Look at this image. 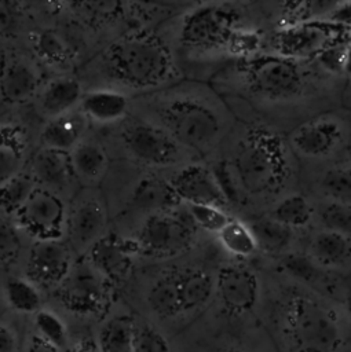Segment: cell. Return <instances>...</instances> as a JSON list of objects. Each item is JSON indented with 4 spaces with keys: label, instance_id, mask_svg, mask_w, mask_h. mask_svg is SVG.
Returning <instances> with one entry per match:
<instances>
[{
    "label": "cell",
    "instance_id": "obj_1",
    "mask_svg": "<svg viewBox=\"0 0 351 352\" xmlns=\"http://www.w3.org/2000/svg\"><path fill=\"white\" fill-rule=\"evenodd\" d=\"M237 118H255L289 132L304 120L343 107L347 80L323 72L314 59L297 60L263 48L234 59L208 81Z\"/></svg>",
    "mask_w": 351,
    "mask_h": 352
},
{
    "label": "cell",
    "instance_id": "obj_2",
    "mask_svg": "<svg viewBox=\"0 0 351 352\" xmlns=\"http://www.w3.org/2000/svg\"><path fill=\"white\" fill-rule=\"evenodd\" d=\"M228 206L266 204L299 191L300 166L285 132L255 118L235 125L209 160Z\"/></svg>",
    "mask_w": 351,
    "mask_h": 352
},
{
    "label": "cell",
    "instance_id": "obj_3",
    "mask_svg": "<svg viewBox=\"0 0 351 352\" xmlns=\"http://www.w3.org/2000/svg\"><path fill=\"white\" fill-rule=\"evenodd\" d=\"M132 113L162 129L201 160H209L237 122L224 98L202 80L183 78L132 98Z\"/></svg>",
    "mask_w": 351,
    "mask_h": 352
},
{
    "label": "cell",
    "instance_id": "obj_4",
    "mask_svg": "<svg viewBox=\"0 0 351 352\" xmlns=\"http://www.w3.org/2000/svg\"><path fill=\"white\" fill-rule=\"evenodd\" d=\"M251 7L235 0H204L183 7L157 28L171 47L184 78L209 81L231 62L234 34L252 21Z\"/></svg>",
    "mask_w": 351,
    "mask_h": 352
},
{
    "label": "cell",
    "instance_id": "obj_5",
    "mask_svg": "<svg viewBox=\"0 0 351 352\" xmlns=\"http://www.w3.org/2000/svg\"><path fill=\"white\" fill-rule=\"evenodd\" d=\"M110 85L131 98L156 92L184 78L175 55L157 29H135L111 41L100 54Z\"/></svg>",
    "mask_w": 351,
    "mask_h": 352
},
{
    "label": "cell",
    "instance_id": "obj_6",
    "mask_svg": "<svg viewBox=\"0 0 351 352\" xmlns=\"http://www.w3.org/2000/svg\"><path fill=\"white\" fill-rule=\"evenodd\" d=\"M300 176L341 161L351 144V110L337 107L315 114L285 133Z\"/></svg>",
    "mask_w": 351,
    "mask_h": 352
},
{
    "label": "cell",
    "instance_id": "obj_7",
    "mask_svg": "<svg viewBox=\"0 0 351 352\" xmlns=\"http://www.w3.org/2000/svg\"><path fill=\"white\" fill-rule=\"evenodd\" d=\"M117 126L116 136L123 154L121 160L135 165L168 172L190 161L201 160L178 143L165 129L132 111Z\"/></svg>",
    "mask_w": 351,
    "mask_h": 352
},
{
    "label": "cell",
    "instance_id": "obj_8",
    "mask_svg": "<svg viewBox=\"0 0 351 352\" xmlns=\"http://www.w3.org/2000/svg\"><path fill=\"white\" fill-rule=\"evenodd\" d=\"M285 333L296 352H337L344 342L336 314L307 294H293L288 300Z\"/></svg>",
    "mask_w": 351,
    "mask_h": 352
},
{
    "label": "cell",
    "instance_id": "obj_9",
    "mask_svg": "<svg viewBox=\"0 0 351 352\" xmlns=\"http://www.w3.org/2000/svg\"><path fill=\"white\" fill-rule=\"evenodd\" d=\"M197 231L187 206L180 204L142 216L131 238L135 241L139 254L168 258L189 250L195 242Z\"/></svg>",
    "mask_w": 351,
    "mask_h": 352
},
{
    "label": "cell",
    "instance_id": "obj_10",
    "mask_svg": "<svg viewBox=\"0 0 351 352\" xmlns=\"http://www.w3.org/2000/svg\"><path fill=\"white\" fill-rule=\"evenodd\" d=\"M109 172L124 182L123 204L125 213H134L142 217L182 204L169 186L164 172L151 170L125 160H120L118 162L111 161Z\"/></svg>",
    "mask_w": 351,
    "mask_h": 352
},
{
    "label": "cell",
    "instance_id": "obj_11",
    "mask_svg": "<svg viewBox=\"0 0 351 352\" xmlns=\"http://www.w3.org/2000/svg\"><path fill=\"white\" fill-rule=\"evenodd\" d=\"M110 292L111 285L84 256H80L52 296L65 312L76 318L94 319L106 314Z\"/></svg>",
    "mask_w": 351,
    "mask_h": 352
},
{
    "label": "cell",
    "instance_id": "obj_12",
    "mask_svg": "<svg viewBox=\"0 0 351 352\" xmlns=\"http://www.w3.org/2000/svg\"><path fill=\"white\" fill-rule=\"evenodd\" d=\"M110 210L100 187H80L67 202L65 241L77 257L109 230Z\"/></svg>",
    "mask_w": 351,
    "mask_h": 352
},
{
    "label": "cell",
    "instance_id": "obj_13",
    "mask_svg": "<svg viewBox=\"0 0 351 352\" xmlns=\"http://www.w3.org/2000/svg\"><path fill=\"white\" fill-rule=\"evenodd\" d=\"M348 29L329 21H308L275 26L266 33L264 48L286 58L308 60L323 48L347 38Z\"/></svg>",
    "mask_w": 351,
    "mask_h": 352
},
{
    "label": "cell",
    "instance_id": "obj_14",
    "mask_svg": "<svg viewBox=\"0 0 351 352\" xmlns=\"http://www.w3.org/2000/svg\"><path fill=\"white\" fill-rule=\"evenodd\" d=\"M67 202L61 195L37 187L12 221L32 242L65 239Z\"/></svg>",
    "mask_w": 351,
    "mask_h": 352
},
{
    "label": "cell",
    "instance_id": "obj_15",
    "mask_svg": "<svg viewBox=\"0 0 351 352\" xmlns=\"http://www.w3.org/2000/svg\"><path fill=\"white\" fill-rule=\"evenodd\" d=\"M76 258L65 239L34 241L22 256V275L44 293H52L67 276Z\"/></svg>",
    "mask_w": 351,
    "mask_h": 352
},
{
    "label": "cell",
    "instance_id": "obj_16",
    "mask_svg": "<svg viewBox=\"0 0 351 352\" xmlns=\"http://www.w3.org/2000/svg\"><path fill=\"white\" fill-rule=\"evenodd\" d=\"M164 173L182 204H206L230 209L227 198L205 160H194Z\"/></svg>",
    "mask_w": 351,
    "mask_h": 352
},
{
    "label": "cell",
    "instance_id": "obj_17",
    "mask_svg": "<svg viewBox=\"0 0 351 352\" xmlns=\"http://www.w3.org/2000/svg\"><path fill=\"white\" fill-rule=\"evenodd\" d=\"M138 248L131 236L107 231L84 254L91 265L113 286L124 282L138 256Z\"/></svg>",
    "mask_w": 351,
    "mask_h": 352
},
{
    "label": "cell",
    "instance_id": "obj_18",
    "mask_svg": "<svg viewBox=\"0 0 351 352\" xmlns=\"http://www.w3.org/2000/svg\"><path fill=\"white\" fill-rule=\"evenodd\" d=\"M215 294L227 314L245 315L259 300L257 276L244 264L223 265L215 278Z\"/></svg>",
    "mask_w": 351,
    "mask_h": 352
},
{
    "label": "cell",
    "instance_id": "obj_19",
    "mask_svg": "<svg viewBox=\"0 0 351 352\" xmlns=\"http://www.w3.org/2000/svg\"><path fill=\"white\" fill-rule=\"evenodd\" d=\"M26 169L37 187L52 191L66 201L80 188L73 173L69 153L39 147L30 155Z\"/></svg>",
    "mask_w": 351,
    "mask_h": 352
},
{
    "label": "cell",
    "instance_id": "obj_20",
    "mask_svg": "<svg viewBox=\"0 0 351 352\" xmlns=\"http://www.w3.org/2000/svg\"><path fill=\"white\" fill-rule=\"evenodd\" d=\"M41 84V73L33 60L18 54H4L0 58V102L3 104L18 106L30 100Z\"/></svg>",
    "mask_w": 351,
    "mask_h": 352
},
{
    "label": "cell",
    "instance_id": "obj_21",
    "mask_svg": "<svg viewBox=\"0 0 351 352\" xmlns=\"http://www.w3.org/2000/svg\"><path fill=\"white\" fill-rule=\"evenodd\" d=\"M85 89L81 80L73 74H56L45 81L36 94V109L40 117L47 121L58 116L73 111Z\"/></svg>",
    "mask_w": 351,
    "mask_h": 352
},
{
    "label": "cell",
    "instance_id": "obj_22",
    "mask_svg": "<svg viewBox=\"0 0 351 352\" xmlns=\"http://www.w3.org/2000/svg\"><path fill=\"white\" fill-rule=\"evenodd\" d=\"M92 125H118L132 111V98L111 87H95L84 92L78 107Z\"/></svg>",
    "mask_w": 351,
    "mask_h": 352
},
{
    "label": "cell",
    "instance_id": "obj_23",
    "mask_svg": "<svg viewBox=\"0 0 351 352\" xmlns=\"http://www.w3.org/2000/svg\"><path fill=\"white\" fill-rule=\"evenodd\" d=\"M70 162L78 187H100L111 165L107 148L96 139H83L70 153Z\"/></svg>",
    "mask_w": 351,
    "mask_h": 352
},
{
    "label": "cell",
    "instance_id": "obj_24",
    "mask_svg": "<svg viewBox=\"0 0 351 352\" xmlns=\"http://www.w3.org/2000/svg\"><path fill=\"white\" fill-rule=\"evenodd\" d=\"M89 125L78 109L47 120L39 133L40 147L70 153L88 136Z\"/></svg>",
    "mask_w": 351,
    "mask_h": 352
},
{
    "label": "cell",
    "instance_id": "obj_25",
    "mask_svg": "<svg viewBox=\"0 0 351 352\" xmlns=\"http://www.w3.org/2000/svg\"><path fill=\"white\" fill-rule=\"evenodd\" d=\"M29 138L23 126L0 122V184L28 168Z\"/></svg>",
    "mask_w": 351,
    "mask_h": 352
},
{
    "label": "cell",
    "instance_id": "obj_26",
    "mask_svg": "<svg viewBox=\"0 0 351 352\" xmlns=\"http://www.w3.org/2000/svg\"><path fill=\"white\" fill-rule=\"evenodd\" d=\"M304 182L319 197L351 205V164L347 161L341 160L317 170L303 173L300 176V184Z\"/></svg>",
    "mask_w": 351,
    "mask_h": 352
},
{
    "label": "cell",
    "instance_id": "obj_27",
    "mask_svg": "<svg viewBox=\"0 0 351 352\" xmlns=\"http://www.w3.org/2000/svg\"><path fill=\"white\" fill-rule=\"evenodd\" d=\"M183 314L205 307L215 294V278L198 267L176 268Z\"/></svg>",
    "mask_w": 351,
    "mask_h": 352
},
{
    "label": "cell",
    "instance_id": "obj_28",
    "mask_svg": "<svg viewBox=\"0 0 351 352\" xmlns=\"http://www.w3.org/2000/svg\"><path fill=\"white\" fill-rule=\"evenodd\" d=\"M257 245V250L270 256H282L289 252L296 230L279 223L270 214H257L246 221Z\"/></svg>",
    "mask_w": 351,
    "mask_h": 352
},
{
    "label": "cell",
    "instance_id": "obj_29",
    "mask_svg": "<svg viewBox=\"0 0 351 352\" xmlns=\"http://www.w3.org/2000/svg\"><path fill=\"white\" fill-rule=\"evenodd\" d=\"M146 302L150 311L160 319H173L183 315L176 268L164 271L150 283Z\"/></svg>",
    "mask_w": 351,
    "mask_h": 352
},
{
    "label": "cell",
    "instance_id": "obj_30",
    "mask_svg": "<svg viewBox=\"0 0 351 352\" xmlns=\"http://www.w3.org/2000/svg\"><path fill=\"white\" fill-rule=\"evenodd\" d=\"M307 254L325 270L340 267L351 258V236L319 230L312 235Z\"/></svg>",
    "mask_w": 351,
    "mask_h": 352
},
{
    "label": "cell",
    "instance_id": "obj_31",
    "mask_svg": "<svg viewBox=\"0 0 351 352\" xmlns=\"http://www.w3.org/2000/svg\"><path fill=\"white\" fill-rule=\"evenodd\" d=\"M1 298L8 309L19 315L33 316L44 307V292L19 275H8L1 285Z\"/></svg>",
    "mask_w": 351,
    "mask_h": 352
},
{
    "label": "cell",
    "instance_id": "obj_32",
    "mask_svg": "<svg viewBox=\"0 0 351 352\" xmlns=\"http://www.w3.org/2000/svg\"><path fill=\"white\" fill-rule=\"evenodd\" d=\"M135 319L116 314L103 319L98 327L95 345L99 352H134Z\"/></svg>",
    "mask_w": 351,
    "mask_h": 352
},
{
    "label": "cell",
    "instance_id": "obj_33",
    "mask_svg": "<svg viewBox=\"0 0 351 352\" xmlns=\"http://www.w3.org/2000/svg\"><path fill=\"white\" fill-rule=\"evenodd\" d=\"M267 214L293 230H301L314 220V204L299 190L278 199Z\"/></svg>",
    "mask_w": 351,
    "mask_h": 352
},
{
    "label": "cell",
    "instance_id": "obj_34",
    "mask_svg": "<svg viewBox=\"0 0 351 352\" xmlns=\"http://www.w3.org/2000/svg\"><path fill=\"white\" fill-rule=\"evenodd\" d=\"M30 47L36 58L51 67H66L73 58L67 41L54 29L43 28L30 34Z\"/></svg>",
    "mask_w": 351,
    "mask_h": 352
},
{
    "label": "cell",
    "instance_id": "obj_35",
    "mask_svg": "<svg viewBox=\"0 0 351 352\" xmlns=\"http://www.w3.org/2000/svg\"><path fill=\"white\" fill-rule=\"evenodd\" d=\"M37 188L28 169L17 173L0 184V216L14 219Z\"/></svg>",
    "mask_w": 351,
    "mask_h": 352
},
{
    "label": "cell",
    "instance_id": "obj_36",
    "mask_svg": "<svg viewBox=\"0 0 351 352\" xmlns=\"http://www.w3.org/2000/svg\"><path fill=\"white\" fill-rule=\"evenodd\" d=\"M32 330L62 352L70 346V334L63 316L54 308L43 307L32 316Z\"/></svg>",
    "mask_w": 351,
    "mask_h": 352
},
{
    "label": "cell",
    "instance_id": "obj_37",
    "mask_svg": "<svg viewBox=\"0 0 351 352\" xmlns=\"http://www.w3.org/2000/svg\"><path fill=\"white\" fill-rule=\"evenodd\" d=\"M216 236L224 252L237 258H248L259 252L248 223L234 216L216 234Z\"/></svg>",
    "mask_w": 351,
    "mask_h": 352
},
{
    "label": "cell",
    "instance_id": "obj_38",
    "mask_svg": "<svg viewBox=\"0 0 351 352\" xmlns=\"http://www.w3.org/2000/svg\"><path fill=\"white\" fill-rule=\"evenodd\" d=\"M314 217L318 219L322 230L336 231L351 236V205L330 198L319 197L314 204Z\"/></svg>",
    "mask_w": 351,
    "mask_h": 352
},
{
    "label": "cell",
    "instance_id": "obj_39",
    "mask_svg": "<svg viewBox=\"0 0 351 352\" xmlns=\"http://www.w3.org/2000/svg\"><path fill=\"white\" fill-rule=\"evenodd\" d=\"M279 257L284 271H286L292 278L312 286L325 285V268L319 267L308 254L288 252Z\"/></svg>",
    "mask_w": 351,
    "mask_h": 352
},
{
    "label": "cell",
    "instance_id": "obj_40",
    "mask_svg": "<svg viewBox=\"0 0 351 352\" xmlns=\"http://www.w3.org/2000/svg\"><path fill=\"white\" fill-rule=\"evenodd\" d=\"M23 256V234L17 224L0 216V267H10Z\"/></svg>",
    "mask_w": 351,
    "mask_h": 352
},
{
    "label": "cell",
    "instance_id": "obj_41",
    "mask_svg": "<svg viewBox=\"0 0 351 352\" xmlns=\"http://www.w3.org/2000/svg\"><path fill=\"white\" fill-rule=\"evenodd\" d=\"M187 210L197 226L198 230H202L209 234H217L227 221L233 217L231 213L220 206L206 205V204H184Z\"/></svg>",
    "mask_w": 351,
    "mask_h": 352
},
{
    "label": "cell",
    "instance_id": "obj_42",
    "mask_svg": "<svg viewBox=\"0 0 351 352\" xmlns=\"http://www.w3.org/2000/svg\"><path fill=\"white\" fill-rule=\"evenodd\" d=\"M67 4L83 16L94 22L116 18L124 8V0H66Z\"/></svg>",
    "mask_w": 351,
    "mask_h": 352
},
{
    "label": "cell",
    "instance_id": "obj_43",
    "mask_svg": "<svg viewBox=\"0 0 351 352\" xmlns=\"http://www.w3.org/2000/svg\"><path fill=\"white\" fill-rule=\"evenodd\" d=\"M134 352H171V348L157 329L135 320Z\"/></svg>",
    "mask_w": 351,
    "mask_h": 352
},
{
    "label": "cell",
    "instance_id": "obj_44",
    "mask_svg": "<svg viewBox=\"0 0 351 352\" xmlns=\"http://www.w3.org/2000/svg\"><path fill=\"white\" fill-rule=\"evenodd\" d=\"M23 11L18 0H0V37L11 38L18 34Z\"/></svg>",
    "mask_w": 351,
    "mask_h": 352
},
{
    "label": "cell",
    "instance_id": "obj_45",
    "mask_svg": "<svg viewBox=\"0 0 351 352\" xmlns=\"http://www.w3.org/2000/svg\"><path fill=\"white\" fill-rule=\"evenodd\" d=\"M23 333L10 319L0 318V352H21Z\"/></svg>",
    "mask_w": 351,
    "mask_h": 352
},
{
    "label": "cell",
    "instance_id": "obj_46",
    "mask_svg": "<svg viewBox=\"0 0 351 352\" xmlns=\"http://www.w3.org/2000/svg\"><path fill=\"white\" fill-rule=\"evenodd\" d=\"M23 12L34 15H54L62 8V0H18Z\"/></svg>",
    "mask_w": 351,
    "mask_h": 352
},
{
    "label": "cell",
    "instance_id": "obj_47",
    "mask_svg": "<svg viewBox=\"0 0 351 352\" xmlns=\"http://www.w3.org/2000/svg\"><path fill=\"white\" fill-rule=\"evenodd\" d=\"M21 352H62V351L48 344L41 337H39L33 330H30L28 333H23Z\"/></svg>",
    "mask_w": 351,
    "mask_h": 352
},
{
    "label": "cell",
    "instance_id": "obj_48",
    "mask_svg": "<svg viewBox=\"0 0 351 352\" xmlns=\"http://www.w3.org/2000/svg\"><path fill=\"white\" fill-rule=\"evenodd\" d=\"M66 352H99L94 340H80L76 342H72L69 349Z\"/></svg>",
    "mask_w": 351,
    "mask_h": 352
},
{
    "label": "cell",
    "instance_id": "obj_49",
    "mask_svg": "<svg viewBox=\"0 0 351 352\" xmlns=\"http://www.w3.org/2000/svg\"><path fill=\"white\" fill-rule=\"evenodd\" d=\"M343 76L345 80H351V37H348L344 48V63H343Z\"/></svg>",
    "mask_w": 351,
    "mask_h": 352
},
{
    "label": "cell",
    "instance_id": "obj_50",
    "mask_svg": "<svg viewBox=\"0 0 351 352\" xmlns=\"http://www.w3.org/2000/svg\"><path fill=\"white\" fill-rule=\"evenodd\" d=\"M344 309H345V312H347V316L350 318V320H351V290L345 294V297H344Z\"/></svg>",
    "mask_w": 351,
    "mask_h": 352
},
{
    "label": "cell",
    "instance_id": "obj_51",
    "mask_svg": "<svg viewBox=\"0 0 351 352\" xmlns=\"http://www.w3.org/2000/svg\"><path fill=\"white\" fill-rule=\"evenodd\" d=\"M235 1H238V3H241V4H244V6H246V7H253L255 4L263 3L264 0H235Z\"/></svg>",
    "mask_w": 351,
    "mask_h": 352
},
{
    "label": "cell",
    "instance_id": "obj_52",
    "mask_svg": "<svg viewBox=\"0 0 351 352\" xmlns=\"http://www.w3.org/2000/svg\"><path fill=\"white\" fill-rule=\"evenodd\" d=\"M343 160H344V161H347L348 164H351V144L348 146V148H347V151H345V154H344Z\"/></svg>",
    "mask_w": 351,
    "mask_h": 352
},
{
    "label": "cell",
    "instance_id": "obj_53",
    "mask_svg": "<svg viewBox=\"0 0 351 352\" xmlns=\"http://www.w3.org/2000/svg\"><path fill=\"white\" fill-rule=\"evenodd\" d=\"M237 352H251V351H237Z\"/></svg>",
    "mask_w": 351,
    "mask_h": 352
}]
</instances>
